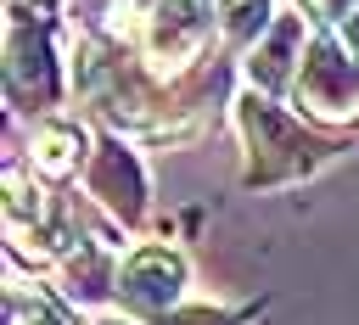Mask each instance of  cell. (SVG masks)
<instances>
[{"mask_svg": "<svg viewBox=\"0 0 359 325\" xmlns=\"http://www.w3.org/2000/svg\"><path fill=\"white\" fill-rule=\"evenodd\" d=\"M297 101L320 118L359 112V56H342L337 45H314L297 73Z\"/></svg>", "mask_w": 359, "mask_h": 325, "instance_id": "cell-2", "label": "cell"}, {"mask_svg": "<svg viewBox=\"0 0 359 325\" xmlns=\"http://www.w3.org/2000/svg\"><path fill=\"white\" fill-rule=\"evenodd\" d=\"M79 157H84V134L73 123H45L34 134V146H28V162L39 174H50V179H67L79 168Z\"/></svg>", "mask_w": 359, "mask_h": 325, "instance_id": "cell-4", "label": "cell"}, {"mask_svg": "<svg viewBox=\"0 0 359 325\" xmlns=\"http://www.w3.org/2000/svg\"><path fill=\"white\" fill-rule=\"evenodd\" d=\"M180 286H185V263L168 247H140L118 269V297L135 303V308H146V314H163L180 297Z\"/></svg>", "mask_w": 359, "mask_h": 325, "instance_id": "cell-3", "label": "cell"}, {"mask_svg": "<svg viewBox=\"0 0 359 325\" xmlns=\"http://www.w3.org/2000/svg\"><path fill=\"white\" fill-rule=\"evenodd\" d=\"M213 28V6L208 0H151V17H146V62L157 73H180L202 39Z\"/></svg>", "mask_w": 359, "mask_h": 325, "instance_id": "cell-1", "label": "cell"}, {"mask_svg": "<svg viewBox=\"0 0 359 325\" xmlns=\"http://www.w3.org/2000/svg\"><path fill=\"white\" fill-rule=\"evenodd\" d=\"M6 325H62V319H56V308H50L45 297L28 303V297L11 286V297H6Z\"/></svg>", "mask_w": 359, "mask_h": 325, "instance_id": "cell-6", "label": "cell"}, {"mask_svg": "<svg viewBox=\"0 0 359 325\" xmlns=\"http://www.w3.org/2000/svg\"><path fill=\"white\" fill-rule=\"evenodd\" d=\"M174 325H224V319H213L208 308H196V314H185V319H174Z\"/></svg>", "mask_w": 359, "mask_h": 325, "instance_id": "cell-7", "label": "cell"}, {"mask_svg": "<svg viewBox=\"0 0 359 325\" xmlns=\"http://www.w3.org/2000/svg\"><path fill=\"white\" fill-rule=\"evenodd\" d=\"M219 34L230 45L269 34V0H219Z\"/></svg>", "mask_w": 359, "mask_h": 325, "instance_id": "cell-5", "label": "cell"}]
</instances>
